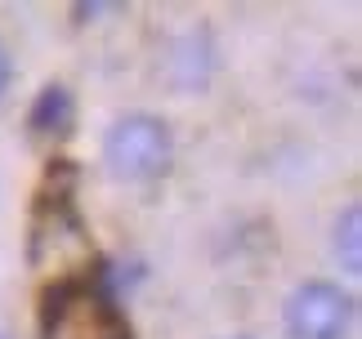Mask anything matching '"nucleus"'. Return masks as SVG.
Segmentation results:
<instances>
[{
  "label": "nucleus",
  "instance_id": "obj_1",
  "mask_svg": "<svg viewBox=\"0 0 362 339\" xmlns=\"http://www.w3.org/2000/svg\"><path fill=\"white\" fill-rule=\"evenodd\" d=\"M175 152L179 143L170 121L148 107H134V112H121L103 130L99 161L107 170V179L121 183V188H148V183H161L170 174Z\"/></svg>",
  "mask_w": 362,
  "mask_h": 339
},
{
  "label": "nucleus",
  "instance_id": "obj_2",
  "mask_svg": "<svg viewBox=\"0 0 362 339\" xmlns=\"http://www.w3.org/2000/svg\"><path fill=\"white\" fill-rule=\"evenodd\" d=\"M32 268L49 277V286L86 281L94 268V242L86 232V219L72 206L67 192H45L36 219H32Z\"/></svg>",
  "mask_w": 362,
  "mask_h": 339
},
{
  "label": "nucleus",
  "instance_id": "obj_3",
  "mask_svg": "<svg viewBox=\"0 0 362 339\" xmlns=\"http://www.w3.org/2000/svg\"><path fill=\"white\" fill-rule=\"evenodd\" d=\"M358 326V299L336 277H304L282 299L286 339H349Z\"/></svg>",
  "mask_w": 362,
  "mask_h": 339
},
{
  "label": "nucleus",
  "instance_id": "obj_4",
  "mask_svg": "<svg viewBox=\"0 0 362 339\" xmlns=\"http://www.w3.org/2000/svg\"><path fill=\"white\" fill-rule=\"evenodd\" d=\"M40 331L45 339H130V326L121 321L117 304L103 290H94L90 277L49 286Z\"/></svg>",
  "mask_w": 362,
  "mask_h": 339
},
{
  "label": "nucleus",
  "instance_id": "obj_5",
  "mask_svg": "<svg viewBox=\"0 0 362 339\" xmlns=\"http://www.w3.org/2000/svg\"><path fill=\"white\" fill-rule=\"evenodd\" d=\"M215 67H219V49H215L211 27L192 23L179 36H170V45H165V76H170L175 90H206Z\"/></svg>",
  "mask_w": 362,
  "mask_h": 339
},
{
  "label": "nucleus",
  "instance_id": "obj_6",
  "mask_svg": "<svg viewBox=\"0 0 362 339\" xmlns=\"http://www.w3.org/2000/svg\"><path fill=\"white\" fill-rule=\"evenodd\" d=\"M72 125H76V94L67 90L63 81H49L45 90L32 98V107H27V134L54 148L72 134Z\"/></svg>",
  "mask_w": 362,
  "mask_h": 339
},
{
  "label": "nucleus",
  "instance_id": "obj_7",
  "mask_svg": "<svg viewBox=\"0 0 362 339\" xmlns=\"http://www.w3.org/2000/svg\"><path fill=\"white\" fill-rule=\"evenodd\" d=\"M331 254L349 277L362 273V206L358 201H349L331 223Z\"/></svg>",
  "mask_w": 362,
  "mask_h": 339
},
{
  "label": "nucleus",
  "instance_id": "obj_8",
  "mask_svg": "<svg viewBox=\"0 0 362 339\" xmlns=\"http://www.w3.org/2000/svg\"><path fill=\"white\" fill-rule=\"evenodd\" d=\"M9 85H13V54H9V45H5V36H0V103H5Z\"/></svg>",
  "mask_w": 362,
  "mask_h": 339
},
{
  "label": "nucleus",
  "instance_id": "obj_9",
  "mask_svg": "<svg viewBox=\"0 0 362 339\" xmlns=\"http://www.w3.org/2000/svg\"><path fill=\"white\" fill-rule=\"evenodd\" d=\"M224 339H255V335H224Z\"/></svg>",
  "mask_w": 362,
  "mask_h": 339
},
{
  "label": "nucleus",
  "instance_id": "obj_10",
  "mask_svg": "<svg viewBox=\"0 0 362 339\" xmlns=\"http://www.w3.org/2000/svg\"><path fill=\"white\" fill-rule=\"evenodd\" d=\"M0 339H13V335H9V331H0Z\"/></svg>",
  "mask_w": 362,
  "mask_h": 339
}]
</instances>
